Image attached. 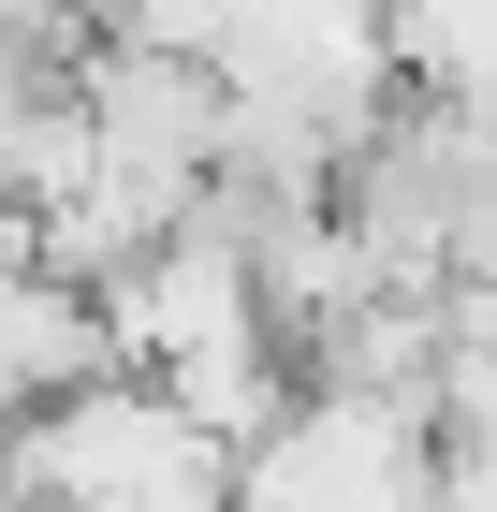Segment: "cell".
Returning a JSON list of instances; mask_svg holds the SVG:
<instances>
[{
  "instance_id": "obj_1",
  "label": "cell",
  "mask_w": 497,
  "mask_h": 512,
  "mask_svg": "<svg viewBox=\"0 0 497 512\" xmlns=\"http://www.w3.org/2000/svg\"><path fill=\"white\" fill-rule=\"evenodd\" d=\"M205 498H234V454L147 366H103V381L44 395L0 439V512H205Z\"/></svg>"
},
{
  "instance_id": "obj_2",
  "label": "cell",
  "mask_w": 497,
  "mask_h": 512,
  "mask_svg": "<svg viewBox=\"0 0 497 512\" xmlns=\"http://www.w3.org/2000/svg\"><path fill=\"white\" fill-rule=\"evenodd\" d=\"M103 366H117V337H103V293H88V278H59V264L0 278V439L30 425L44 395L103 381Z\"/></svg>"
},
{
  "instance_id": "obj_3",
  "label": "cell",
  "mask_w": 497,
  "mask_h": 512,
  "mask_svg": "<svg viewBox=\"0 0 497 512\" xmlns=\"http://www.w3.org/2000/svg\"><path fill=\"white\" fill-rule=\"evenodd\" d=\"M439 512H497V425L439 439Z\"/></svg>"
}]
</instances>
